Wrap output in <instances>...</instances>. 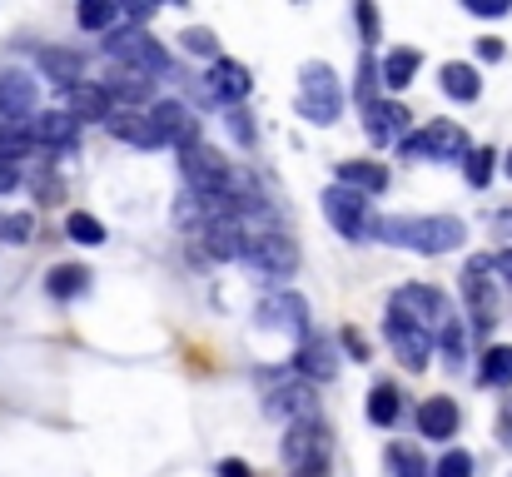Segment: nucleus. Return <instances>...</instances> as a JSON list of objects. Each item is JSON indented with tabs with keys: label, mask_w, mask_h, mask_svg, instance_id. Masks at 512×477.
Wrapping results in <instances>:
<instances>
[{
	"label": "nucleus",
	"mask_w": 512,
	"mask_h": 477,
	"mask_svg": "<svg viewBox=\"0 0 512 477\" xmlns=\"http://www.w3.org/2000/svg\"><path fill=\"white\" fill-rule=\"evenodd\" d=\"M0 115L5 120H30L35 115V80L30 75H20V70L0 75Z\"/></svg>",
	"instance_id": "23"
},
{
	"label": "nucleus",
	"mask_w": 512,
	"mask_h": 477,
	"mask_svg": "<svg viewBox=\"0 0 512 477\" xmlns=\"http://www.w3.org/2000/svg\"><path fill=\"white\" fill-rule=\"evenodd\" d=\"M254 274H264V279H294V269H299V244L289 239V234H249L244 239V254H239Z\"/></svg>",
	"instance_id": "3"
},
{
	"label": "nucleus",
	"mask_w": 512,
	"mask_h": 477,
	"mask_svg": "<svg viewBox=\"0 0 512 477\" xmlns=\"http://www.w3.org/2000/svg\"><path fill=\"white\" fill-rule=\"evenodd\" d=\"M398 155L423 164V159H468V130L453 125V120H428V130L408 135L398 145Z\"/></svg>",
	"instance_id": "5"
},
{
	"label": "nucleus",
	"mask_w": 512,
	"mask_h": 477,
	"mask_svg": "<svg viewBox=\"0 0 512 477\" xmlns=\"http://www.w3.org/2000/svg\"><path fill=\"white\" fill-rule=\"evenodd\" d=\"M433 343H443V353L458 363V358H463V318H448V323L438 328V338H433Z\"/></svg>",
	"instance_id": "40"
},
{
	"label": "nucleus",
	"mask_w": 512,
	"mask_h": 477,
	"mask_svg": "<svg viewBox=\"0 0 512 477\" xmlns=\"http://www.w3.org/2000/svg\"><path fill=\"white\" fill-rule=\"evenodd\" d=\"M75 20H80V30H105V35H110V25L120 20V5H115V0H85V5L75 10Z\"/></svg>",
	"instance_id": "33"
},
{
	"label": "nucleus",
	"mask_w": 512,
	"mask_h": 477,
	"mask_svg": "<svg viewBox=\"0 0 512 477\" xmlns=\"http://www.w3.org/2000/svg\"><path fill=\"white\" fill-rule=\"evenodd\" d=\"M199 239H204V254H209V259H239L249 229H244L239 219H209Z\"/></svg>",
	"instance_id": "22"
},
{
	"label": "nucleus",
	"mask_w": 512,
	"mask_h": 477,
	"mask_svg": "<svg viewBox=\"0 0 512 477\" xmlns=\"http://www.w3.org/2000/svg\"><path fill=\"white\" fill-rule=\"evenodd\" d=\"M473 473H478V463H473L468 448H448L438 458V468H433V477H473Z\"/></svg>",
	"instance_id": "37"
},
{
	"label": "nucleus",
	"mask_w": 512,
	"mask_h": 477,
	"mask_svg": "<svg viewBox=\"0 0 512 477\" xmlns=\"http://www.w3.org/2000/svg\"><path fill=\"white\" fill-rule=\"evenodd\" d=\"M179 164H184V179H189V189L194 194H219V184H224V174H229V159H219L214 150H204V145H189V150H179Z\"/></svg>",
	"instance_id": "14"
},
{
	"label": "nucleus",
	"mask_w": 512,
	"mask_h": 477,
	"mask_svg": "<svg viewBox=\"0 0 512 477\" xmlns=\"http://www.w3.org/2000/svg\"><path fill=\"white\" fill-rule=\"evenodd\" d=\"M105 130H110L115 140L135 145V150H160V145H165V140H160V130H155V120H150V115H140V110H115V115L105 120Z\"/></svg>",
	"instance_id": "19"
},
{
	"label": "nucleus",
	"mask_w": 512,
	"mask_h": 477,
	"mask_svg": "<svg viewBox=\"0 0 512 477\" xmlns=\"http://www.w3.org/2000/svg\"><path fill=\"white\" fill-rule=\"evenodd\" d=\"M65 115L80 125V120H110L115 115V105H110V95H105V85H90V80H80V85H70L65 90Z\"/></svg>",
	"instance_id": "18"
},
{
	"label": "nucleus",
	"mask_w": 512,
	"mask_h": 477,
	"mask_svg": "<svg viewBox=\"0 0 512 477\" xmlns=\"http://www.w3.org/2000/svg\"><path fill=\"white\" fill-rule=\"evenodd\" d=\"M438 80H443V95H448V100H468V105H473V100L483 95V75H478L468 60H448V65L438 70Z\"/></svg>",
	"instance_id": "26"
},
{
	"label": "nucleus",
	"mask_w": 512,
	"mask_h": 477,
	"mask_svg": "<svg viewBox=\"0 0 512 477\" xmlns=\"http://www.w3.org/2000/svg\"><path fill=\"white\" fill-rule=\"evenodd\" d=\"M105 95H110V100H125V110H140V105L155 95V80L140 75V70H115V75L105 80Z\"/></svg>",
	"instance_id": "27"
},
{
	"label": "nucleus",
	"mask_w": 512,
	"mask_h": 477,
	"mask_svg": "<svg viewBox=\"0 0 512 477\" xmlns=\"http://www.w3.org/2000/svg\"><path fill=\"white\" fill-rule=\"evenodd\" d=\"M373 234L393 249H408V254H453L463 239H468V224L453 219V214H393V219H378Z\"/></svg>",
	"instance_id": "1"
},
{
	"label": "nucleus",
	"mask_w": 512,
	"mask_h": 477,
	"mask_svg": "<svg viewBox=\"0 0 512 477\" xmlns=\"http://www.w3.org/2000/svg\"><path fill=\"white\" fill-rule=\"evenodd\" d=\"M478 55H483V60H503V40L483 35V40H478Z\"/></svg>",
	"instance_id": "45"
},
{
	"label": "nucleus",
	"mask_w": 512,
	"mask_h": 477,
	"mask_svg": "<svg viewBox=\"0 0 512 477\" xmlns=\"http://www.w3.org/2000/svg\"><path fill=\"white\" fill-rule=\"evenodd\" d=\"M463 5H468V15H488V20L512 10V0H463Z\"/></svg>",
	"instance_id": "43"
},
{
	"label": "nucleus",
	"mask_w": 512,
	"mask_h": 477,
	"mask_svg": "<svg viewBox=\"0 0 512 477\" xmlns=\"http://www.w3.org/2000/svg\"><path fill=\"white\" fill-rule=\"evenodd\" d=\"M150 120H155V130H160V140H165V145H179V150L199 145V120H194L179 100H160V105H150Z\"/></svg>",
	"instance_id": "15"
},
{
	"label": "nucleus",
	"mask_w": 512,
	"mask_h": 477,
	"mask_svg": "<svg viewBox=\"0 0 512 477\" xmlns=\"http://www.w3.org/2000/svg\"><path fill=\"white\" fill-rule=\"evenodd\" d=\"M30 135H35V145H45V150H70L75 135H80V125H75L65 110H40V115H30Z\"/></svg>",
	"instance_id": "21"
},
{
	"label": "nucleus",
	"mask_w": 512,
	"mask_h": 477,
	"mask_svg": "<svg viewBox=\"0 0 512 477\" xmlns=\"http://www.w3.org/2000/svg\"><path fill=\"white\" fill-rule=\"evenodd\" d=\"M219 477H254V473H249V463H239V458H224V463H219Z\"/></svg>",
	"instance_id": "47"
},
{
	"label": "nucleus",
	"mask_w": 512,
	"mask_h": 477,
	"mask_svg": "<svg viewBox=\"0 0 512 477\" xmlns=\"http://www.w3.org/2000/svg\"><path fill=\"white\" fill-rule=\"evenodd\" d=\"M45 289H50V299H80V294L90 289V269H80V264H60V269H50Z\"/></svg>",
	"instance_id": "30"
},
{
	"label": "nucleus",
	"mask_w": 512,
	"mask_h": 477,
	"mask_svg": "<svg viewBox=\"0 0 512 477\" xmlns=\"http://www.w3.org/2000/svg\"><path fill=\"white\" fill-rule=\"evenodd\" d=\"M503 169H508V179H512V150H508V159H503Z\"/></svg>",
	"instance_id": "52"
},
{
	"label": "nucleus",
	"mask_w": 512,
	"mask_h": 477,
	"mask_svg": "<svg viewBox=\"0 0 512 477\" xmlns=\"http://www.w3.org/2000/svg\"><path fill=\"white\" fill-rule=\"evenodd\" d=\"M498 443L512 448V398H508V408H503V418H498Z\"/></svg>",
	"instance_id": "46"
},
{
	"label": "nucleus",
	"mask_w": 512,
	"mask_h": 477,
	"mask_svg": "<svg viewBox=\"0 0 512 477\" xmlns=\"http://www.w3.org/2000/svg\"><path fill=\"white\" fill-rule=\"evenodd\" d=\"M105 55H115L125 70H140V75H165L170 70V50L160 40H150L145 30H110Z\"/></svg>",
	"instance_id": "6"
},
{
	"label": "nucleus",
	"mask_w": 512,
	"mask_h": 477,
	"mask_svg": "<svg viewBox=\"0 0 512 477\" xmlns=\"http://www.w3.org/2000/svg\"><path fill=\"white\" fill-rule=\"evenodd\" d=\"M15 184H20V169L15 164H0V194H10Z\"/></svg>",
	"instance_id": "48"
},
{
	"label": "nucleus",
	"mask_w": 512,
	"mask_h": 477,
	"mask_svg": "<svg viewBox=\"0 0 512 477\" xmlns=\"http://www.w3.org/2000/svg\"><path fill=\"white\" fill-rule=\"evenodd\" d=\"M249 90H254V80H249V70L239 65V60H214V70L199 80V95L209 100V105H224V110H239L244 100H249Z\"/></svg>",
	"instance_id": "10"
},
{
	"label": "nucleus",
	"mask_w": 512,
	"mask_h": 477,
	"mask_svg": "<svg viewBox=\"0 0 512 477\" xmlns=\"http://www.w3.org/2000/svg\"><path fill=\"white\" fill-rule=\"evenodd\" d=\"M358 30H363V45L378 40V10L373 5H358Z\"/></svg>",
	"instance_id": "44"
},
{
	"label": "nucleus",
	"mask_w": 512,
	"mask_h": 477,
	"mask_svg": "<svg viewBox=\"0 0 512 477\" xmlns=\"http://www.w3.org/2000/svg\"><path fill=\"white\" fill-rule=\"evenodd\" d=\"M388 463H393L398 477H433L428 473V458H423L413 443H393V448H388Z\"/></svg>",
	"instance_id": "35"
},
{
	"label": "nucleus",
	"mask_w": 512,
	"mask_h": 477,
	"mask_svg": "<svg viewBox=\"0 0 512 477\" xmlns=\"http://www.w3.org/2000/svg\"><path fill=\"white\" fill-rule=\"evenodd\" d=\"M329 428L319 423V418H309V423H294L289 428V438H284V463H289V473H304V468H329Z\"/></svg>",
	"instance_id": "9"
},
{
	"label": "nucleus",
	"mask_w": 512,
	"mask_h": 477,
	"mask_svg": "<svg viewBox=\"0 0 512 477\" xmlns=\"http://www.w3.org/2000/svg\"><path fill=\"white\" fill-rule=\"evenodd\" d=\"M463 299H468V318H473V333H493L498 323V279H493V259H468L463 269Z\"/></svg>",
	"instance_id": "4"
},
{
	"label": "nucleus",
	"mask_w": 512,
	"mask_h": 477,
	"mask_svg": "<svg viewBox=\"0 0 512 477\" xmlns=\"http://www.w3.org/2000/svg\"><path fill=\"white\" fill-rule=\"evenodd\" d=\"M493 229H498V234H512V209H498V214H493Z\"/></svg>",
	"instance_id": "50"
},
{
	"label": "nucleus",
	"mask_w": 512,
	"mask_h": 477,
	"mask_svg": "<svg viewBox=\"0 0 512 477\" xmlns=\"http://www.w3.org/2000/svg\"><path fill=\"white\" fill-rule=\"evenodd\" d=\"M264 408H269V418H279V423H309L314 418V388L309 383H289V388H274L269 398H264Z\"/></svg>",
	"instance_id": "17"
},
{
	"label": "nucleus",
	"mask_w": 512,
	"mask_h": 477,
	"mask_svg": "<svg viewBox=\"0 0 512 477\" xmlns=\"http://www.w3.org/2000/svg\"><path fill=\"white\" fill-rule=\"evenodd\" d=\"M418 65H423L418 50H388L383 65H378V85H388V90H408L413 75H418Z\"/></svg>",
	"instance_id": "28"
},
{
	"label": "nucleus",
	"mask_w": 512,
	"mask_h": 477,
	"mask_svg": "<svg viewBox=\"0 0 512 477\" xmlns=\"http://www.w3.org/2000/svg\"><path fill=\"white\" fill-rule=\"evenodd\" d=\"M334 179H339L343 189L363 194V199L388 189V169H383V164H373V159H343L339 169H334Z\"/></svg>",
	"instance_id": "24"
},
{
	"label": "nucleus",
	"mask_w": 512,
	"mask_h": 477,
	"mask_svg": "<svg viewBox=\"0 0 512 477\" xmlns=\"http://www.w3.org/2000/svg\"><path fill=\"white\" fill-rule=\"evenodd\" d=\"M184 50H189V55H209V60H219V40H214V30H204V25L184 30Z\"/></svg>",
	"instance_id": "39"
},
{
	"label": "nucleus",
	"mask_w": 512,
	"mask_h": 477,
	"mask_svg": "<svg viewBox=\"0 0 512 477\" xmlns=\"http://www.w3.org/2000/svg\"><path fill=\"white\" fill-rule=\"evenodd\" d=\"M299 80H304V85H299V115H304L309 125H334L343 115V80L334 75V65L309 60Z\"/></svg>",
	"instance_id": "2"
},
{
	"label": "nucleus",
	"mask_w": 512,
	"mask_h": 477,
	"mask_svg": "<svg viewBox=\"0 0 512 477\" xmlns=\"http://www.w3.org/2000/svg\"><path fill=\"white\" fill-rule=\"evenodd\" d=\"M388 314L408 318V323H418L423 333L438 338V328L453 318V309H448L443 289H433V284H403V289L393 294V309H388Z\"/></svg>",
	"instance_id": "7"
},
{
	"label": "nucleus",
	"mask_w": 512,
	"mask_h": 477,
	"mask_svg": "<svg viewBox=\"0 0 512 477\" xmlns=\"http://www.w3.org/2000/svg\"><path fill=\"white\" fill-rule=\"evenodd\" d=\"M478 383H483V388H512V348L493 343V348L483 353V363H478Z\"/></svg>",
	"instance_id": "29"
},
{
	"label": "nucleus",
	"mask_w": 512,
	"mask_h": 477,
	"mask_svg": "<svg viewBox=\"0 0 512 477\" xmlns=\"http://www.w3.org/2000/svg\"><path fill=\"white\" fill-rule=\"evenodd\" d=\"M30 234H35V214L20 209V214H5L0 219V239L5 244H30Z\"/></svg>",
	"instance_id": "38"
},
{
	"label": "nucleus",
	"mask_w": 512,
	"mask_h": 477,
	"mask_svg": "<svg viewBox=\"0 0 512 477\" xmlns=\"http://www.w3.org/2000/svg\"><path fill=\"white\" fill-rule=\"evenodd\" d=\"M294 368L304 383H329V378H339V353L329 338H304L294 353Z\"/></svg>",
	"instance_id": "16"
},
{
	"label": "nucleus",
	"mask_w": 512,
	"mask_h": 477,
	"mask_svg": "<svg viewBox=\"0 0 512 477\" xmlns=\"http://www.w3.org/2000/svg\"><path fill=\"white\" fill-rule=\"evenodd\" d=\"M408 110L398 105V100H368L363 105V135L373 140V145H403L408 140Z\"/></svg>",
	"instance_id": "13"
},
{
	"label": "nucleus",
	"mask_w": 512,
	"mask_h": 477,
	"mask_svg": "<svg viewBox=\"0 0 512 477\" xmlns=\"http://www.w3.org/2000/svg\"><path fill=\"white\" fill-rule=\"evenodd\" d=\"M224 125H229L234 145H244V150L254 145V125H249V115H244V110H229V120H224Z\"/></svg>",
	"instance_id": "42"
},
{
	"label": "nucleus",
	"mask_w": 512,
	"mask_h": 477,
	"mask_svg": "<svg viewBox=\"0 0 512 477\" xmlns=\"http://www.w3.org/2000/svg\"><path fill=\"white\" fill-rule=\"evenodd\" d=\"M493 169H498V155H493V150H468V159H463V174H468L473 189H488Z\"/></svg>",
	"instance_id": "36"
},
{
	"label": "nucleus",
	"mask_w": 512,
	"mask_h": 477,
	"mask_svg": "<svg viewBox=\"0 0 512 477\" xmlns=\"http://www.w3.org/2000/svg\"><path fill=\"white\" fill-rule=\"evenodd\" d=\"M259 323L274 328V333H289V338H314V318H309V299L299 294H269L259 304Z\"/></svg>",
	"instance_id": "11"
},
{
	"label": "nucleus",
	"mask_w": 512,
	"mask_h": 477,
	"mask_svg": "<svg viewBox=\"0 0 512 477\" xmlns=\"http://www.w3.org/2000/svg\"><path fill=\"white\" fill-rule=\"evenodd\" d=\"M493 274H503V279L512 284V249H503V254L493 259Z\"/></svg>",
	"instance_id": "49"
},
{
	"label": "nucleus",
	"mask_w": 512,
	"mask_h": 477,
	"mask_svg": "<svg viewBox=\"0 0 512 477\" xmlns=\"http://www.w3.org/2000/svg\"><path fill=\"white\" fill-rule=\"evenodd\" d=\"M35 150V135H30V120H5L0 125V164H15L20 155Z\"/></svg>",
	"instance_id": "31"
},
{
	"label": "nucleus",
	"mask_w": 512,
	"mask_h": 477,
	"mask_svg": "<svg viewBox=\"0 0 512 477\" xmlns=\"http://www.w3.org/2000/svg\"><path fill=\"white\" fill-rule=\"evenodd\" d=\"M294 477H329V468H304V473H294Z\"/></svg>",
	"instance_id": "51"
},
{
	"label": "nucleus",
	"mask_w": 512,
	"mask_h": 477,
	"mask_svg": "<svg viewBox=\"0 0 512 477\" xmlns=\"http://www.w3.org/2000/svg\"><path fill=\"white\" fill-rule=\"evenodd\" d=\"M458 423H463V413H458V403L453 398H423V408H418V428H423V438L428 443H443V438H453L458 433Z\"/></svg>",
	"instance_id": "20"
},
{
	"label": "nucleus",
	"mask_w": 512,
	"mask_h": 477,
	"mask_svg": "<svg viewBox=\"0 0 512 477\" xmlns=\"http://www.w3.org/2000/svg\"><path fill=\"white\" fill-rule=\"evenodd\" d=\"M65 234L75 239V244H85V249H95V244H105L110 234H105V224L95 219V214H85V209H75L70 219H65Z\"/></svg>",
	"instance_id": "34"
},
{
	"label": "nucleus",
	"mask_w": 512,
	"mask_h": 477,
	"mask_svg": "<svg viewBox=\"0 0 512 477\" xmlns=\"http://www.w3.org/2000/svg\"><path fill=\"white\" fill-rule=\"evenodd\" d=\"M373 85H378V60H373V50H363V60H358V95H363V105L373 100Z\"/></svg>",
	"instance_id": "41"
},
{
	"label": "nucleus",
	"mask_w": 512,
	"mask_h": 477,
	"mask_svg": "<svg viewBox=\"0 0 512 477\" xmlns=\"http://www.w3.org/2000/svg\"><path fill=\"white\" fill-rule=\"evenodd\" d=\"M35 60H40V75H45V80H55L60 90L80 85V70H85L80 50H60V45H50V50H40Z\"/></svg>",
	"instance_id": "25"
},
{
	"label": "nucleus",
	"mask_w": 512,
	"mask_h": 477,
	"mask_svg": "<svg viewBox=\"0 0 512 477\" xmlns=\"http://www.w3.org/2000/svg\"><path fill=\"white\" fill-rule=\"evenodd\" d=\"M398 413H403L398 388H393V383H378V388L368 393V423H373V428H393V423H398Z\"/></svg>",
	"instance_id": "32"
},
{
	"label": "nucleus",
	"mask_w": 512,
	"mask_h": 477,
	"mask_svg": "<svg viewBox=\"0 0 512 477\" xmlns=\"http://www.w3.org/2000/svg\"><path fill=\"white\" fill-rule=\"evenodd\" d=\"M383 338H388V348L403 358V368H428V358H433V333H423V328L408 323V318L388 314L383 318Z\"/></svg>",
	"instance_id": "12"
},
{
	"label": "nucleus",
	"mask_w": 512,
	"mask_h": 477,
	"mask_svg": "<svg viewBox=\"0 0 512 477\" xmlns=\"http://www.w3.org/2000/svg\"><path fill=\"white\" fill-rule=\"evenodd\" d=\"M324 219L334 224V234H343V239H368L373 234V214H368V199L363 194H353V189H343V184H329L324 189Z\"/></svg>",
	"instance_id": "8"
}]
</instances>
